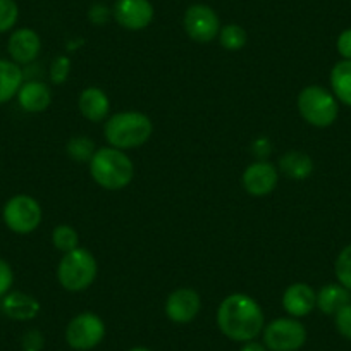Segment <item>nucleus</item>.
<instances>
[{
	"mask_svg": "<svg viewBox=\"0 0 351 351\" xmlns=\"http://www.w3.org/2000/svg\"><path fill=\"white\" fill-rule=\"evenodd\" d=\"M217 326L226 337L238 343L253 341L265 327L260 305L243 293H234L222 300L217 310Z\"/></svg>",
	"mask_w": 351,
	"mask_h": 351,
	"instance_id": "nucleus-1",
	"label": "nucleus"
},
{
	"mask_svg": "<svg viewBox=\"0 0 351 351\" xmlns=\"http://www.w3.org/2000/svg\"><path fill=\"white\" fill-rule=\"evenodd\" d=\"M88 164L93 181L104 190H123L134 178L133 162L119 148H99Z\"/></svg>",
	"mask_w": 351,
	"mask_h": 351,
	"instance_id": "nucleus-2",
	"label": "nucleus"
},
{
	"mask_svg": "<svg viewBox=\"0 0 351 351\" xmlns=\"http://www.w3.org/2000/svg\"><path fill=\"white\" fill-rule=\"evenodd\" d=\"M152 131H154V126H152L150 117L136 110L114 114L107 119L106 128H104L107 143L119 150L141 147L152 136Z\"/></svg>",
	"mask_w": 351,
	"mask_h": 351,
	"instance_id": "nucleus-3",
	"label": "nucleus"
},
{
	"mask_svg": "<svg viewBox=\"0 0 351 351\" xmlns=\"http://www.w3.org/2000/svg\"><path fill=\"white\" fill-rule=\"evenodd\" d=\"M97 278V260L92 252L77 246L69 253H64L57 267V279L67 291H84L93 285Z\"/></svg>",
	"mask_w": 351,
	"mask_h": 351,
	"instance_id": "nucleus-4",
	"label": "nucleus"
},
{
	"mask_svg": "<svg viewBox=\"0 0 351 351\" xmlns=\"http://www.w3.org/2000/svg\"><path fill=\"white\" fill-rule=\"evenodd\" d=\"M300 116L315 128H327L334 124L339 114V104L332 92L319 84L303 88L298 95Z\"/></svg>",
	"mask_w": 351,
	"mask_h": 351,
	"instance_id": "nucleus-5",
	"label": "nucleus"
},
{
	"mask_svg": "<svg viewBox=\"0 0 351 351\" xmlns=\"http://www.w3.org/2000/svg\"><path fill=\"white\" fill-rule=\"evenodd\" d=\"M305 341V326L295 317H281L263 327V344L269 351H298Z\"/></svg>",
	"mask_w": 351,
	"mask_h": 351,
	"instance_id": "nucleus-6",
	"label": "nucleus"
},
{
	"mask_svg": "<svg viewBox=\"0 0 351 351\" xmlns=\"http://www.w3.org/2000/svg\"><path fill=\"white\" fill-rule=\"evenodd\" d=\"M5 226L16 234H29L42 222V207L29 195H16L9 198L2 210Z\"/></svg>",
	"mask_w": 351,
	"mask_h": 351,
	"instance_id": "nucleus-7",
	"label": "nucleus"
},
{
	"mask_svg": "<svg viewBox=\"0 0 351 351\" xmlns=\"http://www.w3.org/2000/svg\"><path fill=\"white\" fill-rule=\"evenodd\" d=\"M106 337V324L97 313L83 312L66 327V341L73 350L90 351Z\"/></svg>",
	"mask_w": 351,
	"mask_h": 351,
	"instance_id": "nucleus-8",
	"label": "nucleus"
},
{
	"mask_svg": "<svg viewBox=\"0 0 351 351\" xmlns=\"http://www.w3.org/2000/svg\"><path fill=\"white\" fill-rule=\"evenodd\" d=\"M183 25L188 36L198 43L212 42L214 38H217L219 32H221L217 12L204 4H195L188 8L184 12Z\"/></svg>",
	"mask_w": 351,
	"mask_h": 351,
	"instance_id": "nucleus-9",
	"label": "nucleus"
},
{
	"mask_svg": "<svg viewBox=\"0 0 351 351\" xmlns=\"http://www.w3.org/2000/svg\"><path fill=\"white\" fill-rule=\"evenodd\" d=\"M278 181L279 172L271 162H253L243 172V186L253 197H265V195L272 193L278 186Z\"/></svg>",
	"mask_w": 351,
	"mask_h": 351,
	"instance_id": "nucleus-10",
	"label": "nucleus"
},
{
	"mask_svg": "<svg viewBox=\"0 0 351 351\" xmlns=\"http://www.w3.org/2000/svg\"><path fill=\"white\" fill-rule=\"evenodd\" d=\"M202 298L195 289L180 288L172 291L165 302V313L176 324H188L200 313Z\"/></svg>",
	"mask_w": 351,
	"mask_h": 351,
	"instance_id": "nucleus-11",
	"label": "nucleus"
},
{
	"mask_svg": "<svg viewBox=\"0 0 351 351\" xmlns=\"http://www.w3.org/2000/svg\"><path fill=\"white\" fill-rule=\"evenodd\" d=\"M114 18L123 28L138 32L152 23L154 8L148 0H117L114 5Z\"/></svg>",
	"mask_w": 351,
	"mask_h": 351,
	"instance_id": "nucleus-12",
	"label": "nucleus"
},
{
	"mask_svg": "<svg viewBox=\"0 0 351 351\" xmlns=\"http://www.w3.org/2000/svg\"><path fill=\"white\" fill-rule=\"evenodd\" d=\"M40 49H42V42H40L38 33L29 28L16 29L8 43V50L12 62L19 64V66L32 64L38 57Z\"/></svg>",
	"mask_w": 351,
	"mask_h": 351,
	"instance_id": "nucleus-13",
	"label": "nucleus"
},
{
	"mask_svg": "<svg viewBox=\"0 0 351 351\" xmlns=\"http://www.w3.org/2000/svg\"><path fill=\"white\" fill-rule=\"evenodd\" d=\"M317 306V293L306 282H295L282 295V308L295 319L306 317Z\"/></svg>",
	"mask_w": 351,
	"mask_h": 351,
	"instance_id": "nucleus-14",
	"label": "nucleus"
},
{
	"mask_svg": "<svg viewBox=\"0 0 351 351\" xmlns=\"http://www.w3.org/2000/svg\"><path fill=\"white\" fill-rule=\"evenodd\" d=\"M18 102L25 112L38 114L43 110L49 109V106L52 104V92H50L49 84H45L43 81H25L23 86L19 88L18 92Z\"/></svg>",
	"mask_w": 351,
	"mask_h": 351,
	"instance_id": "nucleus-15",
	"label": "nucleus"
},
{
	"mask_svg": "<svg viewBox=\"0 0 351 351\" xmlns=\"http://www.w3.org/2000/svg\"><path fill=\"white\" fill-rule=\"evenodd\" d=\"M0 310L12 320H33L40 313V302L35 296L23 291H9L2 298Z\"/></svg>",
	"mask_w": 351,
	"mask_h": 351,
	"instance_id": "nucleus-16",
	"label": "nucleus"
},
{
	"mask_svg": "<svg viewBox=\"0 0 351 351\" xmlns=\"http://www.w3.org/2000/svg\"><path fill=\"white\" fill-rule=\"evenodd\" d=\"M77 107L84 119L92 121V123H100L107 117L110 110V100L102 88L88 86L81 92Z\"/></svg>",
	"mask_w": 351,
	"mask_h": 351,
	"instance_id": "nucleus-17",
	"label": "nucleus"
},
{
	"mask_svg": "<svg viewBox=\"0 0 351 351\" xmlns=\"http://www.w3.org/2000/svg\"><path fill=\"white\" fill-rule=\"evenodd\" d=\"M25 83V73L21 66L12 60L0 59V104H8L18 95Z\"/></svg>",
	"mask_w": 351,
	"mask_h": 351,
	"instance_id": "nucleus-18",
	"label": "nucleus"
},
{
	"mask_svg": "<svg viewBox=\"0 0 351 351\" xmlns=\"http://www.w3.org/2000/svg\"><path fill=\"white\" fill-rule=\"evenodd\" d=\"M348 303H351V291L339 282L326 285L317 293V308L326 315H336Z\"/></svg>",
	"mask_w": 351,
	"mask_h": 351,
	"instance_id": "nucleus-19",
	"label": "nucleus"
},
{
	"mask_svg": "<svg viewBox=\"0 0 351 351\" xmlns=\"http://www.w3.org/2000/svg\"><path fill=\"white\" fill-rule=\"evenodd\" d=\"M330 88L337 102L351 107V60H339L330 71Z\"/></svg>",
	"mask_w": 351,
	"mask_h": 351,
	"instance_id": "nucleus-20",
	"label": "nucleus"
},
{
	"mask_svg": "<svg viewBox=\"0 0 351 351\" xmlns=\"http://www.w3.org/2000/svg\"><path fill=\"white\" fill-rule=\"evenodd\" d=\"M279 169L291 180H306L313 172V160L303 152H288L279 158Z\"/></svg>",
	"mask_w": 351,
	"mask_h": 351,
	"instance_id": "nucleus-21",
	"label": "nucleus"
},
{
	"mask_svg": "<svg viewBox=\"0 0 351 351\" xmlns=\"http://www.w3.org/2000/svg\"><path fill=\"white\" fill-rule=\"evenodd\" d=\"M52 243L56 245L57 250L64 253H69L80 246V236H77L76 229L71 226L60 224L53 229L52 232Z\"/></svg>",
	"mask_w": 351,
	"mask_h": 351,
	"instance_id": "nucleus-22",
	"label": "nucleus"
},
{
	"mask_svg": "<svg viewBox=\"0 0 351 351\" xmlns=\"http://www.w3.org/2000/svg\"><path fill=\"white\" fill-rule=\"evenodd\" d=\"M95 152V141L86 136H76L67 143V154L76 162H90Z\"/></svg>",
	"mask_w": 351,
	"mask_h": 351,
	"instance_id": "nucleus-23",
	"label": "nucleus"
},
{
	"mask_svg": "<svg viewBox=\"0 0 351 351\" xmlns=\"http://www.w3.org/2000/svg\"><path fill=\"white\" fill-rule=\"evenodd\" d=\"M219 42L229 52H234L245 47L246 43V32L238 25H228L221 28L219 32Z\"/></svg>",
	"mask_w": 351,
	"mask_h": 351,
	"instance_id": "nucleus-24",
	"label": "nucleus"
},
{
	"mask_svg": "<svg viewBox=\"0 0 351 351\" xmlns=\"http://www.w3.org/2000/svg\"><path fill=\"white\" fill-rule=\"evenodd\" d=\"M334 272H336L337 282L351 291V243L344 246L337 255Z\"/></svg>",
	"mask_w": 351,
	"mask_h": 351,
	"instance_id": "nucleus-25",
	"label": "nucleus"
},
{
	"mask_svg": "<svg viewBox=\"0 0 351 351\" xmlns=\"http://www.w3.org/2000/svg\"><path fill=\"white\" fill-rule=\"evenodd\" d=\"M19 18V9L14 0H0V33L14 28Z\"/></svg>",
	"mask_w": 351,
	"mask_h": 351,
	"instance_id": "nucleus-26",
	"label": "nucleus"
},
{
	"mask_svg": "<svg viewBox=\"0 0 351 351\" xmlns=\"http://www.w3.org/2000/svg\"><path fill=\"white\" fill-rule=\"evenodd\" d=\"M71 73V60L69 57L59 56L52 60L50 64V80L53 84H60L64 81H67Z\"/></svg>",
	"mask_w": 351,
	"mask_h": 351,
	"instance_id": "nucleus-27",
	"label": "nucleus"
},
{
	"mask_svg": "<svg viewBox=\"0 0 351 351\" xmlns=\"http://www.w3.org/2000/svg\"><path fill=\"white\" fill-rule=\"evenodd\" d=\"M334 324H336L337 332L351 341V303L343 306V308L334 315Z\"/></svg>",
	"mask_w": 351,
	"mask_h": 351,
	"instance_id": "nucleus-28",
	"label": "nucleus"
},
{
	"mask_svg": "<svg viewBox=\"0 0 351 351\" xmlns=\"http://www.w3.org/2000/svg\"><path fill=\"white\" fill-rule=\"evenodd\" d=\"M12 282H14L12 267L9 265V262H5L4 258H0V298H4L11 291Z\"/></svg>",
	"mask_w": 351,
	"mask_h": 351,
	"instance_id": "nucleus-29",
	"label": "nucleus"
},
{
	"mask_svg": "<svg viewBox=\"0 0 351 351\" xmlns=\"http://www.w3.org/2000/svg\"><path fill=\"white\" fill-rule=\"evenodd\" d=\"M23 350L25 351H40L43 348V336L40 330L33 329L23 336Z\"/></svg>",
	"mask_w": 351,
	"mask_h": 351,
	"instance_id": "nucleus-30",
	"label": "nucleus"
},
{
	"mask_svg": "<svg viewBox=\"0 0 351 351\" xmlns=\"http://www.w3.org/2000/svg\"><path fill=\"white\" fill-rule=\"evenodd\" d=\"M336 49L344 60H351V28L344 29V32L337 36Z\"/></svg>",
	"mask_w": 351,
	"mask_h": 351,
	"instance_id": "nucleus-31",
	"label": "nucleus"
},
{
	"mask_svg": "<svg viewBox=\"0 0 351 351\" xmlns=\"http://www.w3.org/2000/svg\"><path fill=\"white\" fill-rule=\"evenodd\" d=\"M109 19V11H107L104 5L97 4L90 9V21L95 23V25H104V23Z\"/></svg>",
	"mask_w": 351,
	"mask_h": 351,
	"instance_id": "nucleus-32",
	"label": "nucleus"
},
{
	"mask_svg": "<svg viewBox=\"0 0 351 351\" xmlns=\"http://www.w3.org/2000/svg\"><path fill=\"white\" fill-rule=\"evenodd\" d=\"M239 351H269L267 346L262 343H256L255 339L253 341H248V343L243 344V348Z\"/></svg>",
	"mask_w": 351,
	"mask_h": 351,
	"instance_id": "nucleus-33",
	"label": "nucleus"
},
{
	"mask_svg": "<svg viewBox=\"0 0 351 351\" xmlns=\"http://www.w3.org/2000/svg\"><path fill=\"white\" fill-rule=\"evenodd\" d=\"M128 351H152V350H148V348H143V346H136V348H131V350Z\"/></svg>",
	"mask_w": 351,
	"mask_h": 351,
	"instance_id": "nucleus-34",
	"label": "nucleus"
}]
</instances>
